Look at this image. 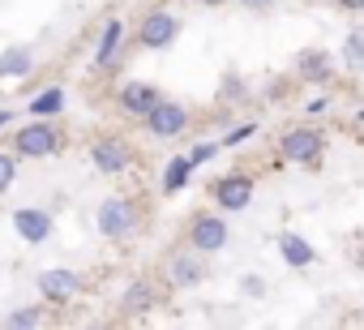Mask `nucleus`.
Segmentation results:
<instances>
[{
	"mask_svg": "<svg viewBox=\"0 0 364 330\" xmlns=\"http://www.w3.org/2000/svg\"><path fill=\"white\" fill-rule=\"evenodd\" d=\"M99 232L112 236V240L129 236V232H133V206H129L124 198H107V202L99 206Z\"/></svg>",
	"mask_w": 364,
	"mask_h": 330,
	"instance_id": "f257e3e1",
	"label": "nucleus"
},
{
	"mask_svg": "<svg viewBox=\"0 0 364 330\" xmlns=\"http://www.w3.org/2000/svg\"><path fill=\"white\" fill-rule=\"evenodd\" d=\"M146 120H150V133L154 137H176L180 129H185V107L167 103V99H154V107L146 112Z\"/></svg>",
	"mask_w": 364,
	"mask_h": 330,
	"instance_id": "f03ea898",
	"label": "nucleus"
},
{
	"mask_svg": "<svg viewBox=\"0 0 364 330\" xmlns=\"http://www.w3.org/2000/svg\"><path fill=\"white\" fill-rule=\"evenodd\" d=\"M52 150H56V133H52L48 124H26V129H18V154L43 159V154H52Z\"/></svg>",
	"mask_w": 364,
	"mask_h": 330,
	"instance_id": "7ed1b4c3",
	"label": "nucleus"
},
{
	"mask_svg": "<svg viewBox=\"0 0 364 330\" xmlns=\"http://www.w3.org/2000/svg\"><path fill=\"white\" fill-rule=\"evenodd\" d=\"M189 240H193V249L215 253V249H223V245H228V223H223V219H215V215H202V219L193 223Z\"/></svg>",
	"mask_w": 364,
	"mask_h": 330,
	"instance_id": "20e7f679",
	"label": "nucleus"
},
{
	"mask_svg": "<svg viewBox=\"0 0 364 330\" xmlns=\"http://www.w3.org/2000/svg\"><path fill=\"white\" fill-rule=\"evenodd\" d=\"M215 198H219L223 211H245L249 198H253V181H249V176H223V181L215 185Z\"/></svg>",
	"mask_w": 364,
	"mask_h": 330,
	"instance_id": "39448f33",
	"label": "nucleus"
},
{
	"mask_svg": "<svg viewBox=\"0 0 364 330\" xmlns=\"http://www.w3.org/2000/svg\"><path fill=\"white\" fill-rule=\"evenodd\" d=\"M90 159H95V168H99V172H124V168H129V150H124V142H116V137L95 142Z\"/></svg>",
	"mask_w": 364,
	"mask_h": 330,
	"instance_id": "423d86ee",
	"label": "nucleus"
},
{
	"mask_svg": "<svg viewBox=\"0 0 364 330\" xmlns=\"http://www.w3.org/2000/svg\"><path fill=\"white\" fill-rule=\"evenodd\" d=\"M283 154L296 159V163H313V159L321 154V137L309 133V129H291V133L283 137Z\"/></svg>",
	"mask_w": 364,
	"mask_h": 330,
	"instance_id": "0eeeda50",
	"label": "nucleus"
},
{
	"mask_svg": "<svg viewBox=\"0 0 364 330\" xmlns=\"http://www.w3.org/2000/svg\"><path fill=\"white\" fill-rule=\"evenodd\" d=\"M14 228H18L22 240L39 245V240L52 236V215H48V211H18V215H14Z\"/></svg>",
	"mask_w": 364,
	"mask_h": 330,
	"instance_id": "6e6552de",
	"label": "nucleus"
},
{
	"mask_svg": "<svg viewBox=\"0 0 364 330\" xmlns=\"http://www.w3.org/2000/svg\"><path fill=\"white\" fill-rule=\"evenodd\" d=\"M176 31H180V26H176L171 14H150V18L141 22V43H146V48H167V43L176 39Z\"/></svg>",
	"mask_w": 364,
	"mask_h": 330,
	"instance_id": "1a4fd4ad",
	"label": "nucleus"
},
{
	"mask_svg": "<svg viewBox=\"0 0 364 330\" xmlns=\"http://www.w3.org/2000/svg\"><path fill=\"white\" fill-rule=\"evenodd\" d=\"M39 287H43L48 300H69L77 292V275L73 270H43L39 275Z\"/></svg>",
	"mask_w": 364,
	"mask_h": 330,
	"instance_id": "9d476101",
	"label": "nucleus"
},
{
	"mask_svg": "<svg viewBox=\"0 0 364 330\" xmlns=\"http://www.w3.org/2000/svg\"><path fill=\"white\" fill-rule=\"evenodd\" d=\"M154 99H159V95H154L150 86H141V82H129V86L120 90V107L133 112V116H146V112L154 107Z\"/></svg>",
	"mask_w": 364,
	"mask_h": 330,
	"instance_id": "9b49d317",
	"label": "nucleus"
},
{
	"mask_svg": "<svg viewBox=\"0 0 364 330\" xmlns=\"http://www.w3.org/2000/svg\"><path fill=\"white\" fill-rule=\"evenodd\" d=\"M202 262H193V257H171V270H167V279L176 283V287H193V283H202Z\"/></svg>",
	"mask_w": 364,
	"mask_h": 330,
	"instance_id": "f8f14e48",
	"label": "nucleus"
},
{
	"mask_svg": "<svg viewBox=\"0 0 364 330\" xmlns=\"http://www.w3.org/2000/svg\"><path fill=\"white\" fill-rule=\"evenodd\" d=\"M279 249H283L287 266H309V262H313V249H309L296 232H283V236H279Z\"/></svg>",
	"mask_w": 364,
	"mask_h": 330,
	"instance_id": "ddd939ff",
	"label": "nucleus"
},
{
	"mask_svg": "<svg viewBox=\"0 0 364 330\" xmlns=\"http://www.w3.org/2000/svg\"><path fill=\"white\" fill-rule=\"evenodd\" d=\"M31 73V52L26 48H9L5 56H0V78H22Z\"/></svg>",
	"mask_w": 364,
	"mask_h": 330,
	"instance_id": "4468645a",
	"label": "nucleus"
},
{
	"mask_svg": "<svg viewBox=\"0 0 364 330\" xmlns=\"http://www.w3.org/2000/svg\"><path fill=\"white\" fill-rule=\"evenodd\" d=\"M189 172H193V163H189V159H171V163H167V172H163V189H167V193L185 189Z\"/></svg>",
	"mask_w": 364,
	"mask_h": 330,
	"instance_id": "2eb2a0df",
	"label": "nucleus"
},
{
	"mask_svg": "<svg viewBox=\"0 0 364 330\" xmlns=\"http://www.w3.org/2000/svg\"><path fill=\"white\" fill-rule=\"evenodd\" d=\"M120 31H124L120 22H107V26H103L99 52H95V60H99V65H112V56H116V48H120Z\"/></svg>",
	"mask_w": 364,
	"mask_h": 330,
	"instance_id": "dca6fc26",
	"label": "nucleus"
},
{
	"mask_svg": "<svg viewBox=\"0 0 364 330\" xmlns=\"http://www.w3.org/2000/svg\"><path fill=\"white\" fill-rule=\"evenodd\" d=\"M296 65H300V73H304V78H317V82L330 73V69H326V52H300V56H296Z\"/></svg>",
	"mask_w": 364,
	"mask_h": 330,
	"instance_id": "f3484780",
	"label": "nucleus"
},
{
	"mask_svg": "<svg viewBox=\"0 0 364 330\" xmlns=\"http://www.w3.org/2000/svg\"><path fill=\"white\" fill-rule=\"evenodd\" d=\"M60 107H65V95H60L56 86H52V90H43V95L31 103V112H35V116H52V112H60Z\"/></svg>",
	"mask_w": 364,
	"mask_h": 330,
	"instance_id": "a211bd4d",
	"label": "nucleus"
},
{
	"mask_svg": "<svg viewBox=\"0 0 364 330\" xmlns=\"http://www.w3.org/2000/svg\"><path fill=\"white\" fill-rule=\"evenodd\" d=\"M124 309H129V313H146V309H150V287H146V283H133V287L124 292Z\"/></svg>",
	"mask_w": 364,
	"mask_h": 330,
	"instance_id": "6ab92c4d",
	"label": "nucleus"
},
{
	"mask_svg": "<svg viewBox=\"0 0 364 330\" xmlns=\"http://www.w3.org/2000/svg\"><path fill=\"white\" fill-rule=\"evenodd\" d=\"M343 56H347L351 65H360V69H364V26L347 35V43H343Z\"/></svg>",
	"mask_w": 364,
	"mask_h": 330,
	"instance_id": "aec40b11",
	"label": "nucleus"
},
{
	"mask_svg": "<svg viewBox=\"0 0 364 330\" xmlns=\"http://www.w3.org/2000/svg\"><path fill=\"white\" fill-rule=\"evenodd\" d=\"M14 172H18V168H14V159H9V154H0V193L14 185Z\"/></svg>",
	"mask_w": 364,
	"mask_h": 330,
	"instance_id": "412c9836",
	"label": "nucleus"
},
{
	"mask_svg": "<svg viewBox=\"0 0 364 330\" xmlns=\"http://www.w3.org/2000/svg\"><path fill=\"white\" fill-rule=\"evenodd\" d=\"M35 321H39L35 309H22V313H9V317H5V326H35Z\"/></svg>",
	"mask_w": 364,
	"mask_h": 330,
	"instance_id": "4be33fe9",
	"label": "nucleus"
},
{
	"mask_svg": "<svg viewBox=\"0 0 364 330\" xmlns=\"http://www.w3.org/2000/svg\"><path fill=\"white\" fill-rule=\"evenodd\" d=\"M210 154H215V146H210V142H206V146H193V154H189V163H193V168H198V163H206Z\"/></svg>",
	"mask_w": 364,
	"mask_h": 330,
	"instance_id": "5701e85b",
	"label": "nucleus"
},
{
	"mask_svg": "<svg viewBox=\"0 0 364 330\" xmlns=\"http://www.w3.org/2000/svg\"><path fill=\"white\" fill-rule=\"evenodd\" d=\"M253 133H257L253 124H240L236 133H228V146H236V142H245V137H253Z\"/></svg>",
	"mask_w": 364,
	"mask_h": 330,
	"instance_id": "b1692460",
	"label": "nucleus"
},
{
	"mask_svg": "<svg viewBox=\"0 0 364 330\" xmlns=\"http://www.w3.org/2000/svg\"><path fill=\"white\" fill-rule=\"evenodd\" d=\"M240 5H249V9H266V5H274V0H240Z\"/></svg>",
	"mask_w": 364,
	"mask_h": 330,
	"instance_id": "393cba45",
	"label": "nucleus"
},
{
	"mask_svg": "<svg viewBox=\"0 0 364 330\" xmlns=\"http://www.w3.org/2000/svg\"><path fill=\"white\" fill-rule=\"evenodd\" d=\"M343 5H347V9H364V0H343Z\"/></svg>",
	"mask_w": 364,
	"mask_h": 330,
	"instance_id": "a878e982",
	"label": "nucleus"
},
{
	"mask_svg": "<svg viewBox=\"0 0 364 330\" xmlns=\"http://www.w3.org/2000/svg\"><path fill=\"white\" fill-rule=\"evenodd\" d=\"M0 124H9V112H0Z\"/></svg>",
	"mask_w": 364,
	"mask_h": 330,
	"instance_id": "bb28decb",
	"label": "nucleus"
},
{
	"mask_svg": "<svg viewBox=\"0 0 364 330\" xmlns=\"http://www.w3.org/2000/svg\"><path fill=\"white\" fill-rule=\"evenodd\" d=\"M202 5H223V0H202Z\"/></svg>",
	"mask_w": 364,
	"mask_h": 330,
	"instance_id": "cd10ccee",
	"label": "nucleus"
},
{
	"mask_svg": "<svg viewBox=\"0 0 364 330\" xmlns=\"http://www.w3.org/2000/svg\"><path fill=\"white\" fill-rule=\"evenodd\" d=\"M360 270H364V249H360Z\"/></svg>",
	"mask_w": 364,
	"mask_h": 330,
	"instance_id": "c85d7f7f",
	"label": "nucleus"
}]
</instances>
